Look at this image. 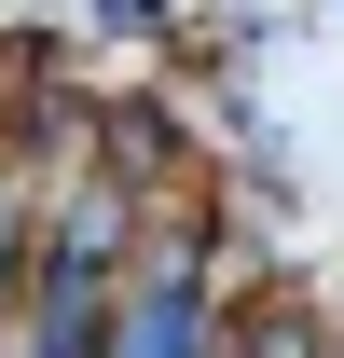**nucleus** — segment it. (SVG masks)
Listing matches in <instances>:
<instances>
[{
	"mask_svg": "<svg viewBox=\"0 0 344 358\" xmlns=\"http://www.w3.org/2000/svg\"><path fill=\"white\" fill-rule=\"evenodd\" d=\"M331 358H344V345H331Z\"/></svg>",
	"mask_w": 344,
	"mask_h": 358,
	"instance_id": "obj_1",
	"label": "nucleus"
}]
</instances>
